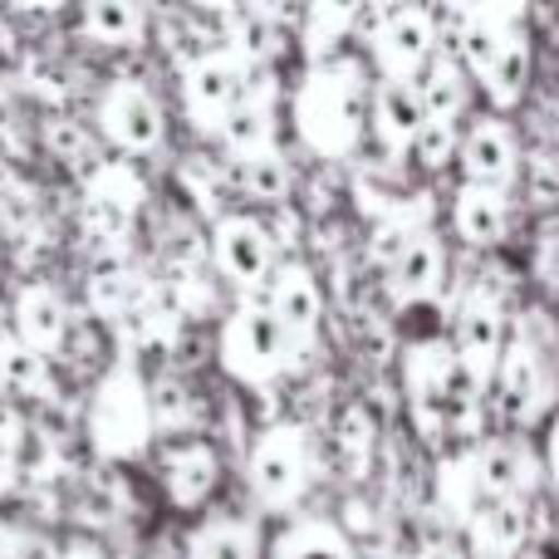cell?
I'll return each instance as SVG.
<instances>
[{"label":"cell","instance_id":"cell-1","mask_svg":"<svg viewBox=\"0 0 559 559\" xmlns=\"http://www.w3.org/2000/svg\"><path fill=\"white\" fill-rule=\"evenodd\" d=\"M295 114H299V133H305V143L314 153L324 157L354 153L358 133H364V114H368L358 64H319L305 79V88H299Z\"/></svg>","mask_w":559,"mask_h":559},{"label":"cell","instance_id":"cell-2","mask_svg":"<svg viewBox=\"0 0 559 559\" xmlns=\"http://www.w3.org/2000/svg\"><path fill=\"white\" fill-rule=\"evenodd\" d=\"M88 437L104 456H133L153 437V403L133 373H108L88 403Z\"/></svg>","mask_w":559,"mask_h":559},{"label":"cell","instance_id":"cell-3","mask_svg":"<svg viewBox=\"0 0 559 559\" xmlns=\"http://www.w3.org/2000/svg\"><path fill=\"white\" fill-rule=\"evenodd\" d=\"M295 354V338L271 314V305H241L222 329V364L246 383H265Z\"/></svg>","mask_w":559,"mask_h":559},{"label":"cell","instance_id":"cell-4","mask_svg":"<svg viewBox=\"0 0 559 559\" xmlns=\"http://www.w3.org/2000/svg\"><path fill=\"white\" fill-rule=\"evenodd\" d=\"M98 123H104L108 143H118L123 153H157L167 138V114L153 98V88L118 79L104 98H98Z\"/></svg>","mask_w":559,"mask_h":559},{"label":"cell","instance_id":"cell-5","mask_svg":"<svg viewBox=\"0 0 559 559\" xmlns=\"http://www.w3.org/2000/svg\"><path fill=\"white\" fill-rule=\"evenodd\" d=\"M309 481V442L299 427H271L251 452V486L265 506H295Z\"/></svg>","mask_w":559,"mask_h":559},{"label":"cell","instance_id":"cell-6","mask_svg":"<svg viewBox=\"0 0 559 559\" xmlns=\"http://www.w3.org/2000/svg\"><path fill=\"white\" fill-rule=\"evenodd\" d=\"M182 98L202 123H226L246 98V59L231 49H206L182 69Z\"/></svg>","mask_w":559,"mask_h":559},{"label":"cell","instance_id":"cell-7","mask_svg":"<svg viewBox=\"0 0 559 559\" xmlns=\"http://www.w3.org/2000/svg\"><path fill=\"white\" fill-rule=\"evenodd\" d=\"M212 261L231 285L255 289L275 280V241L271 226L251 222V216H222L212 231Z\"/></svg>","mask_w":559,"mask_h":559},{"label":"cell","instance_id":"cell-8","mask_svg":"<svg viewBox=\"0 0 559 559\" xmlns=\"http://www.w3.org/2000/svg\"><path fill=\"white\" fill-rule=\"evenodd\" d=\"M437 29L427 10H388V20L373 29V55L388 79H417L432 59Z\"/></svg>","mask_w":559,"mask_h":559},{"label":"cell","instance_id":"cell-9","mask_svg":"<svg viewBox=\"0 0 559 559\" xmlns=\"http://www.w3.org/2000/svg\"><path fill=\"white\" fill-rule=\"evenodd\" d=\"M501 354H506L501 309H496V299L472 295L462 319H456V364H462L476 383H486V378L501 368Z\"/></svg>","mask_w":559,"mask_h":559},{"label":"cell","instance_id":"cell-10","mask_svg":"<svg viewBox=\"0 0 559 559\" xmlns=\"http://www.w3.org/2000/svg\"><path fill=\"white\" fill-rule=\"evenodd\" d=\"M496 388H501V413L506 423H531L545 403V373H540V354L525 338L506 344L501 368H496Z\"/></svg>","mask_w":559,"mask_h":559},{"label":"cell","instance_id":"cell-11","mask_svg":"<svg viewBox=\"0 0 559 559\" xmlns=\"http://www.w3.org/2000/svg\"><path fill=\"white\" fill-rule=\"evenodd\" d=\"M432 123L423 108V94H417L413 79H383L373 94V128L383 138L388 153H403V147L417 143V133Z\"/></svg>","mask_w":559,"mask_h":559},{"label":"cell","instance_id":"cell-12","mask_svg":"<svg viewBox=\"0 0 559 559\" xmlns=\"http://www.w3.org/2000/svg\"><path fill=\"white\" fill-rule=\"evenodd\" d=\"M462 167H466V182L472 187H491V192H501V187L515 177L511 128L496 123V118H481V123L462 138Z\"/></svg>","mask_w":559,"mask_h":559},{"label":"cell","instance_id":"cell-13","mask_svg":"<svg viewBox=\"0 0 559 559\" xmlns=\"http://www.w3.org/2000/svg\"><path fill=\"white\" fill-rule=\"evenodd\" d=\"M271 314L285 324V334L295 338H309L314 334V324H319V314H324V295H319V285H314V275L305 271V265H285V271H275L271 280Z\"/></svg>","mask_w":559,"mask_h":559},{"label":"cell","instance_id":"cell-14","mask_svg":"<svg viewBox=\"0 0 559 559\" xmlns=\"http://www.w3.org/2000/svg\"><path fill=\"white\" fill-rule=\"evenodd\" d=\"M15 338L39 354H59V344L69 338V309L55 289L45 285H29L20 289L15 299Z\"/></svg>","mask_w":559,"mask_h":559},{"label":"cell","instance_id":"cell-15","mask_svg":"<svg viewBox=\"0 0 559 559\" xmlns=\"http://www.w3.org/2000/svg\"><path fill=\"white\" fill-rule=\"evenodd\" d=\"M163 481H167V501H173L177 511H197V506L216 491V481H222V462H216V452L206 442H187L182 452L167 462Z\"/></svg>","mask_w":559,"mask_h":559},{"label":"cell","instance_id":"cell-16","mask_svg":"<svg viewBox=\"0 0 559 559\" xmlns=\"http://www.w3.org/2000/svg\"><path fill=\"white\" fill-rule=\"evenodd\" d=\"M437 285H442V246H437L432 231H417L407 241L403 261L393 265V289L407 305H423V299L437 295Z\"/></svg>","mask_w":559,"mask_h":559},{"label":"cell","instance_id":"cell-17","mask_svg":"<svg viewBox=\"0 0 559 559\" xmlns=\"http://www.w3.org/2000/svg\"><path fill=\"white\" fill-rule=\"evenodd\" d=\"M452 222H456V236H466L472 246H496L506 236V197L491 192V187L466 182L462 192H456Z\"/></svg>","mask_w":559,"mask_h":559},{"label":"cell","instance_id":"cell-18","mask_svg":"<svg viewBox=\"0 0 559 559\" xmlns=\"http://www.w3.org/2000/svg\"><path fill=\"white\" fill-rule=\"evenodd\" d=\"M55 388V373H49V354L20 344V338H5L0 344V397H49Z\"/></svg>","mask_w":559,"mask_h":559},{"label":"cell","instance_id":"cell-19","mask_svg":"<svg viewBox=\"0 0 559 559\" xmlns=\"http://www.w3.org/2000/svg\"><path fill=\"white\" fill-rule=\"evenodd\" d=\"M79 25L94 45H108V49H128L143 39V25L147 15L133 5V0H94V5L79 10Z\"/></svg>","mask_w":559,"mask_h":559},{"label":"cell","instance_id":"cell-20","mask_svg":"<svg viewBox=\"0 0 559 559\" xmlns=\"http://www.w3.org/2000/svg\"><path fill=\"white\" fill-rule=\"evenodd\" d=\"M476 486L481 496H496V501H511L515 491L531 486V456L515 442H491L476 452Z\"/></svg>","mask_w":559,"mask_h":559},{"label":"cell","instance_id":"cell-21","mask_svg":"<svg viewBox=\"0 0 559 559\" xmlns=\"http://www.w3.org/2000/svg\"><path fill=\"white\" fill-rule=\"evenodd\" d=\"M413 84H417V94H423V108H427V118H432V123H452V118L462 114L466 79H462V69H456L447 55L427 59V69L413 79Z\"/></svg>","mask_w":559,"mask_h":559},{"label":"cell","instance_id":"cell-22","mask_svg":"<svg viewBox=\"0 0 559 559\" xmlns=\"http://www.w3.org/2000/svg\"><path fill=\"white\" fill-rule=\"evenodd\" d=\"M143 295V285H138V275H133V265L128 261H98L94 265V275H88V309H94L98 319H123L128 314V305Z\"/></svg>","mask_w":559,"mask_h":559},{"label":"cell","instance_id":"cell-23","mask_svg":"<svg viewBox=\"0 0 559 559\" xmlns=\"http://www.w3.org/2000/svg\"><path fill=\"white\" fill-rule=\"evenodd\" d=\"M472 535H476V555H511L525 545V506L515 501H496L491 511H481L472 521Z\"/></svg>","mask_w":559,"mask_h":559},{"label":"cell","instance_id":"cell-24","mask_svg":"<svg viewBox=\"0 0 559 559\" xmlns=\"http://www.w3.org/2000/svg\"><path fill=\"white\" fill-rule=\"evenodd\" d=\"M525 74H531V45H525V35H506L501 55H496V64L481 74L486 94H491L496 108H511L515 98L525 94Z\"/></svg>","mask_w":559,"mask_h":559},{"label":"cell","instance_id":"cell-25","mask_svg":"<svg viewBox=\"0 0 559 559\" xmlns=\"http://www.w3.org/2000/svg\"><path fill=\"white\" fill-rule=\"evenodd\" d=\"M275 559H354V550H348V540L334 531V525L305 521V525H295L289 535H280Z\"/></svg>","mask_w":559,"mask_h":559},{"label":"cell","instance_id":"cell-26","mask_svg":"<svg viewBox=\"0 0 559 559\" xmlns=\"http://www.w3.org/2000/svg\"><path fill=\"white\" fill-rule=\"evenodd\" d=\"M236 182H241L246 197L275 206V202H285V197H289V167H285V157L271 147V153L241 157V163H236Z\"/></svg>","mask_w":559,"mask_h":559},{"label":"cell","instance_id":"cell-27","mask_svg":"<svg viewBox=\"0 0 559 559\" xmlns=\"http://www.w3.org/2000/svg\"><path fill=\"white\" fill-rule=\"evenodd\" d=\"M192 559H261V535L241 521H216L192 540Z\"/></svg>","mask_w":559,"mask_h":559},{"label":"cell","instance_id":"cell-28","mask_svg":"<svg viewBox=\"0 0 559 559\" xmlns=\"http://www.w3.org/2000/svg\"><path fill=\"white\" fill-rule=\"evenodd\" d=\"M354 20H358L354 5H314V10H305V49L314 59L334 55V49L348 39Z\"/></svg>","mask_w":559,"mask_h":559},{"label":"cell","instance_id":"cell-29","mask_svg":"<svg viewBox=\"0 0 559 559\" xmlns=\"http://www.w3.org/2000/svg\"><path fill=\"white\" fill-rule=\"evenodd\" d=\"M45 147H49V157H55V163H64V167H88L94 163V133H88L84 123H79V118H49L45 123Z\"/></svg>","mask_w":559,"mask_h":559},{"label":"cell","instance_id":"cell-30","mask_svg":"<svg viewBox=\"0 0 559 559\" xmlns=\"http://www.w3.org/2000/svg\"><path fill=\"white\" fill-rule=\"evenodd\" d=\"M222 138H226V147H231L236 153V163H241V157H255V153H271V118L261 114V108H236L231 118H226L222 123Z\"/></svg>","mask_w":559,"mask_h":559},{"label":"cell","instance_id":"cell-31","mask_svg":"<svg viewBox=\"0 0 559 559\" xmlns=\"http://www.w3.org/2000/svg\"><path fill=\"white\" fill-rule=\"evenodd\" d=\"M496 20L501 15L476 10V15L466 20V29H462V55H466V64H472L476 74H486V69L496 64V55H501V45H506V35L496 29Z\"/></svg>","mask_w":559,"mask_h":559},{"label":"cell","instance_id":"cell-32","mask_svg":"<svg viewBox=\"0 0 559 559\" xmlns=\"http://www.w3.org/2000/svg\"><path fill=\"white\" fill-rule=\"evenodd\" d=\"M133 216H138L133 202H118V197H98V192L84 197V226H88V236L118 241V236L133 231Z\"/></svg>","mask_w":559,"mask_h":559},{"label":"cell","instance_id":"cell-33","mask_svg":"<svg viewBox=\"0 0 559 559\" xmlns=\"http://www.w3.org/2000/svg\"><path fill=\"white\" fill-rule=\"evenodd\" d=\"M338 452H344V466L354 476L368 466V452H373V417H368L364 407H348V413L338 417Z\"/></svg>","mask_w":559,"mask_h":559},{"label":"cell","instance_id":"cell-34","mask_svg":"<svg viewBox=\"0 0 559 559\" xmlns=\"http://www.w3.org/2000/svg\"><path fill=\"white\" fill-rule=\"evenodd\" d=\"M476 491H481V486H476V456L472 462H452V466H442V506L452 515H472V501H476Z\"/></svg>","mask_w":559,"mask_h":559},{"label":"cell","instance_id":"cell-35","mask_svg":"<svg viewBox=\"0 0 559 559\" xmlns=\"http://www.w3.org/2000/svg\"><path fill=\"white\" fill-rule=\"evenodd\" d=\"M147 403H153V427H182L187 417H192V393H187L182 383H157L147 388Z\"/></svg>","mask_w":559,"mask_h":559},{"label":"cell","instance_id":"cell-36","mask_svg":"<svg viewBox=\"0 0 559 559\" xmlns=\"http://www.w3.org/2000/svg\"><path fill=\"white\" fill-rule=\"evenodd\" d=\"M413 153H417V163L423 167H442L447 157L456 153V128L452 123H427L423 133H417Z\"/></svg>","mask_w":559,"mask_h":559},{"label":"cell","instance_id":"cell-37","mask_svg":"<svg viewBox=\"0 0 559 559\" xmlns=\"http://www.w3.org/2000/svg\"><path fill=\"white\" fill-rule=\"evenodd\" d=\"M413 226L407 222H383L378 226V236H373V261H383L388 271H393L397 261H403V251H407V241H413Z\"/></svg>","mask_w":559,"mask_h":559},{"label":"cell","instance_id":"cell-38","mask_svg":"<svg viewBox=\"0 0 559 559\" xmlns=\"http://www.w3.org/2000/svg\"><path fill=\"white\" fill-rule=\"evenodd\" d=\"M531 187H535V197H540V202H555V197H559V173H555V163H535Z\"/></svg>","mask_w":559,"mask_h":559},{"label":"cell","instance_id":"cell-39","mask_svg":"<svg viewBox=\"0 0 559 559\" xmlns=\"http://www.w3.org/2000/svg\"><path fill=\"white\" fill-rule=\"evenodd\" d=\"M15 442H20V432L10 437V432H0V491H10V481H15Z\"/></svg>","mask_w":559,"mask_h":559},{"label":"cell","instance_id":"cell-40","mask_svg":"<svg viewBox=\"0 0 559 559\" xmlns=\"http://www.w3.org/2000/svg\"><path fill=\"white\" fill-rule=\"evenodd\" d=\"M413 559H466V555H462V550H456V545L437 540V545H423V550H417Z\"/></svg>","mask_w":559,"mask_h":559},{"label":"cell","instance_id":"cell-41","mask_svg":"<svg viewBox=\"0 0 559 559\" xmlns=\"http://www.w3.org/2000/svg\"><path fill=\"white\" fill-rule=\"evenodd\" d=\"M550 472H555V486H559V423H555V432H550Z\"/></svg>","mask_w":559,"mask_h":559},{"label":"cell","instance_id":"cell-42","mask_svg":"<svg viewBox=\"0 0 559 559\" xmlns=\"http://www.w3.org/2000/svg\"><path fill=\"white\" fill-rule=\"evenodd\" d=\"M69 559H98L94 550H74V555H69Z\"/></svg>","mask_w":559,"mask_h":559},{"label":"cell","instance_id":"cell-43","mask_svg":"<svg viewBox=\"0 0 559 559\" xmlns=\"http://www.w3.org/2000/svg\"><path fill=\"white\" fill-rule=\"evenodd\" d=\"M476 559H511V555H476Z\"/></svg>","mask_w":559,"mask_h":559}]
</instances>
